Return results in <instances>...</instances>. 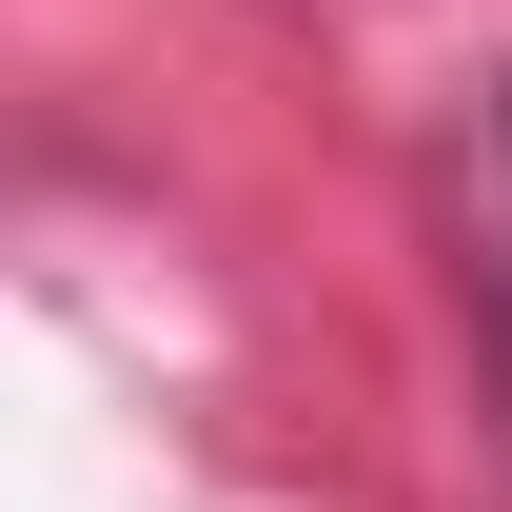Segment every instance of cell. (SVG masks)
Listing matches in <instances>:
<instances>
[{
  "mask_svg": "<svg viewBox=\"0 0 512 512\" xmlns=\"http://www.w3.org/2000/svg\"><path fill=\"white\" fill-rule=\"evenodd\" d=\"M493 178H512V79H493Z\"/></svg>",
  "mask_w": 512,
  "mask_h": 512,
  "instance_id": "cell-1",
  "label": "cell"
}]
</instances>
